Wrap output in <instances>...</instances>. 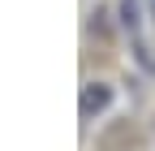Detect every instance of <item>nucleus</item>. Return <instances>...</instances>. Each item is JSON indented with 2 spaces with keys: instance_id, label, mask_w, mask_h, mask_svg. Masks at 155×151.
Here are the masks:
<instances>
[{
  "instance_id": "f257e3e1",
  "label": "nucleus",
  "mask_w": 155,
  "mask_h": 151,
  "mask_svg": "<svg viewBox=\"0 0 155 151\" xmlns=\"http://www.w3.org/2000/svg\"><path fill=\"white\" fill-rule=\"evenodd\" d=\"M108 99H112V91H108V86H91L86 95H82V117H91V112L108 108Z\"/></svg>"
},
{
  "instance_id": "f03ea898",
  "label": "nucleus",
  "mask_w": 155,
  "mask_h": 151,
  "mask_svg": "<svg viewBox=\"0 0 155 151\" xmlns=\"http://www.w3.org/2000/svg\"><path fill=\"white\" fill-rule=\"evenodd\" d=\"M151 13H155V0H151Z\"/></svg>"
}]
</instances>
